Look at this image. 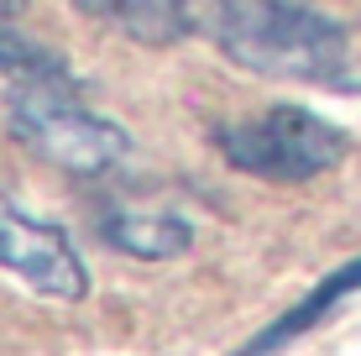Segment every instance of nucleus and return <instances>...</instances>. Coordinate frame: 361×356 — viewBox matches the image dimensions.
<instances>
[{"instance_id":"7","label":"nucleus","mask_w":361,"mask_h":356,"mask_svg":"<svg viewBox=\"0 0 361 356\" xmlns=\"http://www.w3.org/2000/svg\"><path fill=\"white\" fill-rule=\"evenodd\" d=\"M356 288H361V257H356V262H345V267H335L325 283H319L314 293H304V299H298L278 325H267L257 340H246V351H241V356H267L272 346H283V340L304 336L309 325H319V320H325V314L335 309V304H341L345 293H356Z\"/></svg>"},{"instance_id":"4","label":"nucleus","mask_w":361,"mask_h":356,"mask_svg":"<svg viewBox=\"0 0 361 356\" xmlns=\"http://www.w3.org/2000/svg\"><path fill=\"white\" fill-rule=\"evenodd\" d=\"M0 267L58 304H79L90 293V267L68 241V231L11 200H0Z\"/></svg>"},{"instance_id":"1","label":"nucleus","mask_w":361,"mask_h":356,"mask_svg":"<svg viewBox=\"0 0 361 356\" xmlns=\"http://www.w3.org/2000/svg\"><path fill=\"white\" fill-rule=\"evenodd\" d=\"M209 32L231 63L262 79L325 84V90L361 84L345 27L304 0H215Z\"/></svg>"},{"instance_id":"6","label":"nucleus","mask_w":361,"mask_h":356,"mask_svg":"<svg viewBox=\"0 0 361 356\" xmlns=\"http://www.w3.org/2000/svg\"><path fill=\"white\" fill-rule=\"evenodd\" d=\"M73 6L99 27H116L121 37L147 47H168L194 27L189 0H73Z\"/></svg>"},{"instance_id":"5","label":"nucleus","mask_w":361,"mask_h":356,"mask_svg":"<svg viewBox=\"0 0 361 356\" xmlns=\"http://www.w3.org/2000/svg\"><path fill=\"white\" fill-rule=\"evenodd\" d=\"M99 236L136 262H168L194 247V220H183L178 210H152V204H110Z\"/></svg>"},{"instance_id":"9","label":"nucleus","mask_w":361,"mask_h":356,"mask_svg":"<svg viewBox=\"0 0 361 356\" xmlns=\"http://www.w3.org/2000/svg\"><path fill=\"white\" fill-rule=\"evenodd\" d=\"M21 6V0H0V11H16Z\"/></svg>"},{"instance_id":"8","label":"nucleus","mask_w":361,"mask_h":356,"mask_svg":"<svg viewBox=\"0 0 361 356\" xmlns=\"http://www.w3.org/2000/svg\"><path fill=\"white\" fill-rule=\"evenodd\" d=\"M0 79L11 84H58V90H73V68L63 58L53 53V47L32 42L21 27H11V21H0Z\"/></svg>"},{"instance_id":"3","label":"nucleus","mask_w":361,"mask_h":356,"mask_svg":"<svg viewBox=\"0 0 361 356\" xmlns=\"http://www.w3.org/2000/svg\"><path fill=\"white\" fill-rule=\"evenodd\" d=\"M215 142L235 173H252L267 183L319 178L330 168H341L345 152H351V137L319 110H304V105H272L246 121H231V126L215 131Z\"/></svg>"},{"instance_id":"2","label":"nucleus","mask_w":361,"mask_h":356,"mask_svg":"<svg viewBox=\"0 0 361 356\" xmlns=\"http://www.w3.org/2000/svg\"><path fill=\"white\" fill-rule=\"evenodd\" d=\"M6 131L42 163L79 178L116 173L131 157L126 126L79 105L73 90H58V84H16V94L6 100Z\"/></svg>"}]
</instances>
